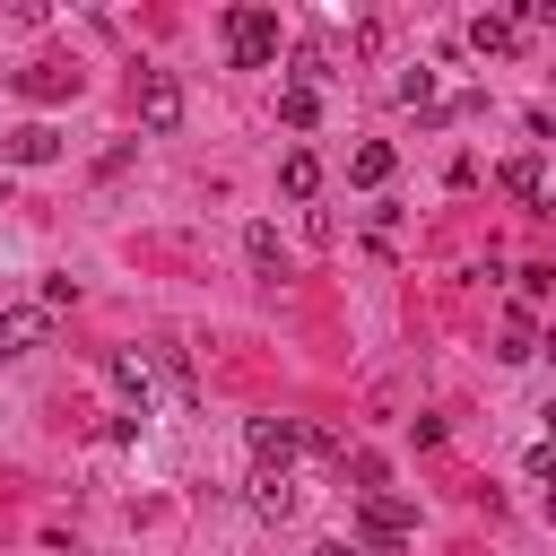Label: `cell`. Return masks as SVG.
Wrapping results in <instances>:
<instances>
[{
  "label": "cell",
  "instance_id": "cell-1",
  "mask_svg": "<svg viewBox=\"0 0 556 556\" xmlns=\"http://www.w3.org/2000/svg\"><path fill=\"white\" fill-rule=\"evenodd\" d=\"M226 52H235V70H269L278 61V9H235L226 17Z\"/></svg>",
  "mask_w": 556,
  "mask_h": 556
},
{
  "label": "cell",
  "instance_id": "cell-2",
  "mask_svg": "<svg viewBox=\"0 0 556 556\" xmlns=\"http://www.w3.org/2000/svg\"><path fill=\"white\" fill-rule=\"evenodd\" d=\"M182 122V78L174 70H139V130H174Z\"/></svg>",
  "mask_w": 556,
  "mask_h": 556
},
{
  "label": "cell",
  "instance_id": "cell-3",
  "mask_svg": "<svg viewBox=\"0 0 556 556\" xmlns=\"http://www.w3.org/2000/svg\"><path fill=\"white\" fill-rule=\"evenodd\" d=\"M243 443H252V460H261V469H287V460L304 452V426H295V417H252V426H243Z\"/></svg>",
  "mask_w": 556,
  "mask_h": 556
},
{
  "label": "cell",
  "instance_id": "cell-4",
  "mask_svg": "<svg viewBox=\"0 0 556 556\" xmlns=\"http://www.w3.org/2000/svg\"><path fill=\"white\" fill-rule=\"evenodd\" d=\"M417 530V513L400 504V495H365V513H356V539H374V547H400Z\"/></svg>",
  "mask_w": 556,
  "mask_h": 556
},
{
  "label": "cell",
  "instance_id": "cell-5",
  "mask_svg": "<svg viewBox=\"0 0 556 556\" xmlns=\"http://www.w3.org/2000/svg\"><path fill=\"white\" fill-rule=\"evenodd\" d=\"M43 339H52V313H43V304H9V313H0V348H9V356H35Z\"/></svg>",
  "mask_w": 556,
  "mask_h": 556
},
{
  "label": "cell",
  "instance_id": "cell-6",
  "mask_svg": "<svg viewBox=\"0 0 556 556\" xmlns=\"http://www.w3.org/2000/svg\"><path fill=\"white\" fill-rule=\"evenodd\" d=\"M252 513H261V521H287V513H295V478H287V469H252Z\"/></svg>",
  "mask_w": 556,
  "mask_h": 556
},
{
  "label": "cell",
  "instance_id": "cell-7",
  "mask_svg": "<svg viewBox=\"0 0 556 556\" xmlns=\"http://www.w3.org/2000/svg\"><path fill=\"white\" fill-rule=\"evenodd\" d=\"M278 191H287V200H313V191H321V156H313V148H287V156H278Z\"/></svg>",
  "mask_w": 556,
  "mask_h": 556
},
{
  "label": "cell",
  "instance_id": "cell-8",
  "mask_svg": "<svg viewBox=\"0 0 556 556\" xmlns=\"http://www.w3.org/2000/svg\"><path fill=\"white\" fill-rule=\"evenodd\" d=\"M504 191L530 200V208H547V165H539V156H513V165H504Z\"/></svg>",
  "mask_w": 556,
  "mask_h": 556
},
{
  "label": "cell",
  "instance_id": "cell-9",
  "mask_svg": "<svg viewBox=\"0 0 556 556\" xmlns=\"http://www.w3.org/2000/svg\"><path fill=\"white\" fill-rule=\"evenodd\" d=\"M9 156H17V165H52V156H61V139H52L43 122H26V130H9Z\"/></svg>",
  "mask_w": 556,
  "mask_h": 556
},
{
  "label": "cell",
  "instance_id": "cell-10",
  "mask_svg": "<svg viewBox=\"0 0 556 556\" xmlns=\"http://www.w3.org/2000/svg\"><path fill=\"white\" fill-rule=\"evenodd\" d=\"M113 382H122V391L139 400V417H148V391H156V374H148V356H139V348H122V356H113Z\"/></svg>",
  "mask_w": 556,
  "mask_h": 556
},
{
  "label": "cell",
  "instance_id": "cell-11",
  "mask_svg": "<svg viewBox=\"0 0 556 556\" xmlns=\"http://www.w3.org/2000/svg\"><path fill=\"white\" fill-rule=\"evenodd\" d=\"M17 96H35V104H52V96H70V70H52V61H35V70H17Z\"/></svg>",
  "mask_w": 556,
  "mask_h": 556
},
{
  "label": "cell",
  "instance_id": "cell-12",
  "mask_svg": "<svg viewBox=\"0 0 556 556\" xmlns=\"http://www.w3.org/2000/svg\"><path fill=\"white\" fill-rule=\"evenodd\" d=\"M348 174H356L365 191H382V182H391V148H382V139H365V148L348 156Z\"/></svg>",
  "mask_w": 556,
  "mask_h": 556
},
{
  "label": "cell",
  "instance_id": "cell-13",
  "mask_svg": "<svg viewBox=\"0 0 556 556\" xmlns=\"http://www.w3.org/2000/svg\"><path fill=\"white\" fill-rule=\"evenodd\" d=\"M313 113H321V104H313V87H295V78H287V87H278V122H287V130H313Z\"/></svg>",
  "mask_w": 556,
  "mask_h": 556
},
{
  "label": "cell",
  "instance_id": "cell-14",
  "mask_svg": "<svg viewBox=\"0 0 556 556\" xmlns=\"http://www.w3.org/2000/svg\"><path fill=\"white\" fill-rule=\"evenodd\" d=\"M243 252H252V269H278V226L252 217V226H243Z\"/></svg>",
  "mask_w": 556,
  "mask_h": 556
},
{
  "label": "cell",
  "instance_id": "cell-15",
  "mask_svg": "<svg viewBox=\"0 0 556 556\" xmlns=\"http://www.w3.org/2000/svg\"><path fill=\"white\" fill-rule=\"evenodd\" d=\"M469 43L478 52H513V17H469Z\"/></svg>",
  "mask_w": 556,
  "mask_h": 556
},
{
  "label": "cell",
  "instance_id": "cell-16",
  "mask_svg": "<svg viewBox=\"0 0 556 556\" xmlns=\"http://www.w3.org/2000/svg\"><path fill=\"white\" fill-rule=\"evenodd\" d=\"M391 96H400V104H426V96H434V70H408V78H400Z\"/></svg>",
  "mask_w": 556,
  "mask_h": 556
},
{
  "label": "cell",
  "instance_id": "cell-17",
  "mask_svg": "<svg viewBox=\"0 0 556 556\" xmlns=\"http://www.w3.org/2000/svg\"><path fill=\"white\" fill-rule=\"evenodd\" d=\"M313 556H365V547H356V539H321Z\"/></svg>",
  "mask_w": 556,
  "mask_h": 556
}]
</instances>
